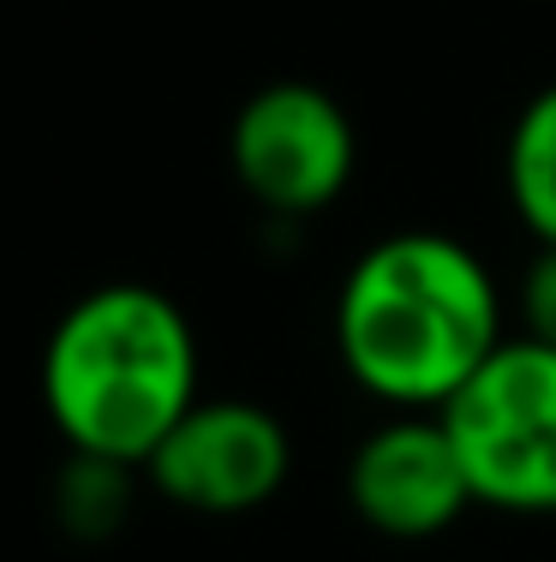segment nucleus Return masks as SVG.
I'll return each mask as SVG.
<instances>
[{
  "label": "nucleus",
  "mask_w": 556,
  "mask_h": 562,
  "mask_svg": "<svg viewBox=\"0 0 556 562\" xmlns=\"http://www.w3.org/2000/svg\"><path fill=\"white\" fill-rule=\"evenodd\" d=\"M509 341V300L455 234L407 227L360 251L336 293V353L371 401L443 413Z\"/></svg>",
  "instance_id": "1"
},
{
  "label": "nucleus",
  "mask_w": 556,
  "mask_h": 562,
  "mask_svg": "<svg viewBox=\"0 0 556 562\" xmlns=\"http://www.w3.org/2000/svg\"><path fill=\"white\" fill-rule=\"evenodd\" d=\"M43 407L72 454L144 467L197 407V336L168 293L109 281L43 347Z\"/></svg>",
  "instance_id": "2"
},
{
  "label": "nucleus",
  "mask_w": 556,
  "mask_h": 562,
  "mask_svg": "<svg viewBox=\"0 0 556 562\" xmlns=\"http://www.w3.org/2000/svg\"><path fill=\"white\" fill-rule=\"evenodd\" d=\"M467 485L502 515H556V347L509 336L443 407Z\"/></svg>",
  "instance_id": "3"
},
{
  "label": "nucleus",
  "mask_w": 556,
  "mask_h": 562,
  "mask_svg": "<svg viewBox=\"0 0 556 562\" xmlns=\"http://www.w3.org/2000/svg\"><path fill=\"white\" fill-rule=\"evenodd\" d=\"M234 180L270 216H317L353 186L360 132L324 85L282 78L251 90L228 132Z\"/></svg>",
  "instance_id": "4"
},
{
  "label": "nucleus",
  "mask_w": 556,
  "mask_h": 562,
  "mask_svg": "<svg viewBox=\"0 0 556 562\" xmlns=\"http://www.w3.org/2000/svg\"><path fill=\"white\" fill-rule=\"evenodd\" d=\"M294 443L258 401H197L144 461L150 485L192 515H251L287 485Z\"/></svg>",
  "instance_id": "5"
},
{
  "label": "nucleus",
  "mask_w": 556,
  "mask_h": 562,
  "mask_svg": "<svg viewBox=\"0 0 556 562\" xmlns=\"http://www.w3.org/2000/svg\"><path fill=\"white\" fill-rule=\"evenodd\" d=\"M348 503L377 539L425 544L443 539L479 497L467 485V467L455 454L443 413H395L353 449Z\"/></svg>",
  "instance_id": "6"
},
{
  "label": "nucleus",
  "mask_w": 556,
  "mask_h": 562,
  "mask_svg": "<svg viewBox=\"0 0 556 562\" xmlns=\"http://www.w3.org/2000/svg\"><path fill=\"white\" fill-rule=\"evenodd\" d=\"M502 186L526 234L538 246H556V85H545L514 114L502 144Z\"/></svg>",
  "instance_id": "7"
},
{
  "label": "nucleus",
  "mask_w": 556,
  "mask_h": 562,
  "mask_svg": "<svg viewBox=\"0 0 556 562\" xmlns=\"http://www.w3.org/2000/svg\"><path fill=\"white\" fill-rule=\"evenodd\" d=\"M132 508V467L97 461V454H72L60 479V520L78 539H109Z\"/></svg>",
  "instance_id": "8"
},
{
  "label": "nucleus",
  "mask_w": 556,
  "mask_h": 562,
  "mask_svg": "<svg viewBox=\"0 0 556 562\" xmlns=\"http://www.w3.org/2000/svg\"><path fill=\"white\" fill-rule=\"evenodd\" d=\"M514 317H521V336L556 347V246H538L514 281Z\"/></svg>",
  "instance_id": "9"
}]
</instances>
